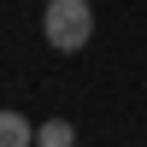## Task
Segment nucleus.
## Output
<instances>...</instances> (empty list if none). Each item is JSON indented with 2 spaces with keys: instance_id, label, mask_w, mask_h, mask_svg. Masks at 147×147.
Masks as SVG:
<instances>
[{
  "instance_id": "obj_1",
  "label": "nucleus",
  "mask_w": 147,
  "mask_h": 147,
  "mask_svg": "<svg viewBox=\"0 0 147 147\" xmlns=\"http://www.w3.org/2000/svg\"><path fill=\"white\" fill-rule=\"evenodd\" d=\"M41 35H47V47H59V53H82L88 35H94V6L88 0H47Z\"/></svg>"
},
{
  "instance_id": "obj_2",
  "label": "nucleus",
  "mask_w": 147,
  "mask_h": 147,
  "mask_svg": "<svg viewBox=\"0 0 147 147\" xmlns=\"http://www.w3.org/2000/svg\"><path fill=\"white\" fill-rule=\"evenodd\" d=\"M0 147H35V124L24 112H0Z\"/></svg>"
},
{
  "instance_id": "obj_3",
  "label": "nucleus",
  "mask_w": 147,
  "mask_h": 147,
  "mask_svg": "<svg viewBox=\"0 0 147 147\" xmlns=\"http://www.w3.org/2000/svg\"><path fill=\"white\" fill-rule=\"evenodd\" d=\"M35 147H77V124H71V118H47V124H35Z\"/></svg>"
}]
</instances>
